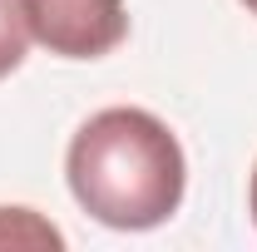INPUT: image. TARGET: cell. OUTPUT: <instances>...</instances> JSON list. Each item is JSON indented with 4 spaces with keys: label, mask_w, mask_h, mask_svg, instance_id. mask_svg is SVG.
<instances>
[{
    "label": "cell",
    "mask_w": 257,
    "mask_h": 252,
    "mask_svg": "<svg viewBox=\"0 0 257 252\" xmlns=\"http://www.w3.org/2000/svg\"><path fill=\"white\" fill-rule=\"evenodd\" d=\"M64 178L74 203L104 227L149 232L178 213L188 188V158L178 134L149 109H99L69 139Z\"/></svg>",
    "instance_id": "obj_1"
},
{
    "label": "cell",
    "mask_w": 257,
    "mask_h": 252,
    "mask_svg": "<svg viewBox=\"0 0 257 252\" xmlns=\"http://www.w3.org/2000/svg\"><path fill=\"white\" fill-rule=\"evenodd\" d=\"M30 40L60 60H104L128 35L124 0H25Z\"/></svg>",
    "instance_id": "obj_2"
},
{
    "label": "cell",
    "mask_w": 257,
    "mask_h": 252,
    "mask_svg": "<svg viewBox=\"0 0 257 252\" xmlns=\"http://www.w3.org/2000/svg\"><path fill=\"white\" fill-rule=\"evenodd\" d=\"M30 50V20H25V0H0V79L15 74Z\"/></svg>",
    "instance_id": "obj_3"
},
{
    "label": "cell",
    "mask_w": 257,
    "mask_h": 252,
    "mask_svg": "<svg viewBox=\"0 0 257 252\" xmlns=\"http://www.w3.org/2000/svg\"><path fill=\"white\" fill-rule=\"evenodd\" d=\"M20 242V237H30V242H50V247H60V232L55 227H45V222H35L30 208H0V242Z\"/></svg>",
    "instance_id": "obj_4"
},
{
    "label": "cell",
    "mask_w": 257,
    "mask_h": 252,
    "mask_svg": "<svg viewBox=\"0 0 257 252\" xmlns=\"http://www.w3.org/2000/svg\"><path fill=\"white\" fill-rule=\"evenodd\" d=\"M247 213H252V227H257V168H252V183H247Z\"/></svg>",
    "instance_id": "obj_5"
},
{
    "label": "cell",
    "mask_w": 257,
    "mask_h": 252,
    "mask_svg": "<svg viewBox=\"0 0 257 252\" xmlns=\"http://www.w3.org/2000/svg\"><path fill=\"white\" fill-rule=\"evenodd\" d=\"M242 5H247V15H257V0H242Z\"/></svg>",
    "instance_id": "obj_6"
}]
</instances>
